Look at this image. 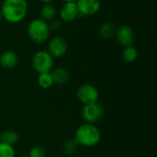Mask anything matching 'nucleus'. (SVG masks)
<instances>
[{"mask_svg":"<svg viewBox=\"0 0 157 157\" xmlns=\"http://www.w3.org/2000/svg\"><path fill=\"white\" fill-rule=\"evenodd\" d=\"M27 0H4L0 10L3 18L11 24L21 22L28 13Z\"/></svg>","mask_w":157,"mask_h":157,"instance_id":"1","label":"nucleus"},{"mask_svg":"<svg viewBox=\"0 0 157 157\" xmlns=\"http://www.w3.org/2000/svg\"><path fill=\"white\" fill-rule=\"evenodd\" d=\"M74 139L76 141L78 145L93 147L100 142L101 132L95 124L85 122L77 128Z\"/></svg>","mask_w":157,"mask_h":157,"instance_id":"2","label":"nucleus"},{"mask_svg":"<svg viewBox=\"0 0 157 157\" xmlns=\"http://www.w3.org/2000/svg\"><path fill=\"white\" fill-rule=\"evenodd\" d=\"M27 33L32 42L36 44H43L49 40L51 30L48 22L41 18H35L29 23Z\"/></svg>","mask_w":157,"mask_h":157,"instance_id":"3","label":"nucleus"},{"mask_svg":"<svg viewBox=\"0 0 157 157\" xmlns=\"http://www.w3.org/2000/svg\"><path fill=\"white\" fill-rule=\"evenodd\" d=\"M32 68L38 74L49 73L53 69V58L47 51L37 52L31 60Z\"/></svg>","mask_w":157,"mask_h":157,"instance_id":"4","label":"nucleus"},{"mask_svg":"<svg viewBox=\"0 0 157 157\" xmlns=\"http://www.w3.org/2000/svg\"><path fill=\"white\" fill-rule=\"evenodd\" d=\"M105 114L104 107L98 102L84 105L82 109V118L86 123L95 124L98 122Z\"/></svg>","mask_w":157,"mask_h":157,"instance_id":"5","label":"nucleus"},{"mask_svg":"<svg viewBox=\"0 0 157 157\" xmlns=\"http://www.w3.org/2000/svg\"><path fill=\"white\" fill-rule=\"evenodd\" d=\"M76 97L83 105H89L98 101L99 92L93 85L84 84L78 87L76 91Z\"/></svg>","mask_w":157,"mask_h":157,"instance_id":"6","label":"nucleus"},{"mask_svg":"<svg viewBox=\"0 0 157 157\" xmlns=\"http://www.w3.org/2000/svg\"><path fill=\"white\" fill-rule=\"evenodd\" d=\"M115 37L119 44L122 47L132 46L136 39L135 31L133 30V29L126 24L117 27Z\"/></svg>","mask_w":157,"mask_h":157,"instance_id":"7","label":"nucleus"},{"mask_svg":"<svg viewBox=\"0 0 157 157\" xmlns=\"http://www.w3.org/2000/svg\"><path fill=\"white\" fill-rule=\"evenodd\" d=\"M68 50V43L66 40L61 36L52 37L48 42V52L54 58L63 57Z\"/></svg>","mask_w":157,"mask_h":157,"instance_id":"8","label":"nucleus"},{"mask_svg":"<svg viewBox=\"0 0 157 157\" xmlns=\"http://www.w3.org/2000/svg\"><path fill=\"white\" fill-rule=\"evenodd\" d=\"M75 3L81 16H94L101 8L100 0H76Z\"/></svg>","mask_w":157,"mask_h":157,"instance_id":"9","label":"nucleus"},{"mask_svg":"<svg viewBox=\"0 0 157 157\" xmlns=\"http://www.w3.org/2000/svg\"><path fill=\"white\" fill-rule=\"evenodd\" d=\"M59 16L61 18V21L68 23V22H72L75 19H76V17L79 16V12L77 9V6L75 2H65L60 11H59Z\"/></svg>","mask_w":157,"mask_h":157,"instance_id":"10","label":"nucleus"},{"mask_svg":"<svg viewBox=\"0 0 157 157\" xmlns=\"http://www.w3.org/2000/svg\"><path fill=\"white\" fill-rule=\"evenodd\" d=\"M18 63V55L12 50L5 51L0 55V65L4 69L11 70L17 66Z\"/></svg>","mask_w":157,"mask_h":157,"instance_id":"11","label":"nucleus"},{"mask_svg":"<svg viewBox=\"0 0 157 157\" xmlns=\"http://www.w3.org/2000/svg\"><path fill=\"white\" fill-rule=\"evenodd\" d=\"M51 75L53 80V84L58 86H64L70 80V74L64 68H55L51 71Z\"/></svg>","mask_w":157,"mask_h":157,"instance_id":"12","label":"nucleus"},{"mask_svg":"<svg viewBox=\"0 0 157 157\" xmlns=\"http://www.w3.org/2000/svg\"><path fill=\"white\" fill-rule=\"evenodd\" d=\"M40 14L41 17L40 18L42 20L49 22L56 17L57 10H56V7L52 3H48V4H44L41 6V8L40 10Z\"/></svg>","mask_w":157,"mask_h":157,"instance_id":"13","label":"nucleus"},{"mask_svg":"<svg viewBox=\"0 0 157 157\" xmlns=\"http://www.w3.org/2000/svg\"><path fill=\"white\" fill-rule=\"evenodd\" d=\"M116 25L111 21H106L102 23L98 29V33L103 39H110L115 36L116 32Z\"/></svg>","mask_w":157,"mask_h":157,"instance_id":"14","label":"nucleus"},{"mask_svg":"<svg viewBox=\"0 0 157 157\" xmlns=\"http://www.w3.org/2000/svg\"><path fill=\"white\" fill-rule=\"evenodd\" d=\"M18 141H19V135L17 132H16L13 130H6L3 132H0V142L14 146L18 143Z\"/></svg>","mask_w":157,"mask_h":157,"instance_id":"15","label":"nucleus"},{"mask_svg":"<svg viewBox=\"0 0 157 157\" xmlns=\"http://www.w3.org/2000/svg\"><path fill=\"white\" fill-rule=\"evenodd\" d=\"M37 81H38L39 86L42 89H49V88H51L54 85L52 77V75H51V72L39 74Z\"/></svg>","mask_w":157,"mask_h":157,"instance_id":"16","label":"nucleus"},{"mask_svg":"<svg viewBox=\"0 0 157 157\" xmlns=\"http://www.w3.org/2000/svg\"><path fill=\"white\" fill-rule=\"evenodd\" d=\"M138 55H139L138 51L133 46L124 47V49L122 51V58L127 63L135 62L137 60V58H138Z\"/></svg>","mask_w":157,"mask_h":157,"instance_id":"17","label":"nucleus"},{"mask_svg":"<svg viewBox=\"0 0 157 157\" xmlns=\"http://www.w3.org/2000/svg\"><path fill=\"white\" fill-rule=\"evenodd\" d=\"M78 147V144L75 139H70L64 142L63 145V151L67 155H73L76 153Z\"/></svg>","mask_w":157,"mask_h":157,"instance_id":"18","label":"nucleus"},{"mask_svg":"<svg viewBox=\"0 0 157 157\" xmlns=\"http://www.w3.org/2000/svg\"><path fill=\"white\" fill-rule=\"evenodd\" d=\"M0 157H16L14 146L0 142Z\"/></svg>","mask_w":157,"mask_h":157,"instance_id":"19","label":"nucleus"},{"mask_svg":"<svg viewBox=\"0 0 157 157\" xmlns=\"http://www.w3.org/2000/svg\"><path fill=\"white\" fill-rule=\"evenodd\" d=\"M29 157H46L47 156V153L46 150L40 145H36L30 148L29 152Z\"/></svg>","mask_w":157,"mask_h":157,"instance_id":"20","label":"nucleus"},{"mask_svg":"<svg viewBox=\"0 0 157 157\" xmlns=\"http://www.w3.org/2000/svg\"><path fill=\"white\" fill-rule=\"evenodd\" d=\"M48 25H49V28H50V30H54V31H57L61 29L62 27V21L60 19H52L51 21L48 22Z\"/></svg>","mask_w":157,"mask_h":157,"instance_id":"21","label":"nucleus"},{"mask_svg":"<svg viewBox=\"0 0 157 157\" xmlns=\"http://www.w3.org/2000/svg\"><path fill=\"white\" fill-rule=\"evenodd\" d=\"M39 1H40L43 4H48V3H52L53 0H39Z\"/></svg>","mask_w":157,"mask_h":157,"instance_id":"22","label":"nucleus"},{"mask_svg":"<svg viewBox=\"0 0 157 157\" xmlns=\"http://www.w3.org/2000/svg\"><path fill=\"white\" fill-rule=\"evenodd\" d=\"M62 1H63L64 3L65 2H76V0H62Z\"/></svg>","mask_w":157,"mask_h":157,"instance_id":"23","label":"nucleus"},{"mask_svg":"<svg viewBox=\"0 0 157 157\" xmlns=\"http://www.w3.org/2000/svg\"><path fill=\"white\" fill-rule=\"evenodd\" d=\"M2 18H3V17H2V13H1V10H0V21L2 20Z\"/></svg>","mask_w":157,"mask_h":157,"instance_id":"24","label":"nucleus"},{"mask_svg":"<svg viewBox=\"0 0 157 157\" xmlns=\"http://www.w3.org/2000/svg\"><path fill=\"white\" fill-rule=\"evenodd\" d=\"M17 157H29V156H26V155H20V156H17Z\"/></svg>","mask_w":157,"mask_h":157,"instance_id":"25","label":"nucleus"}]
</instances>
